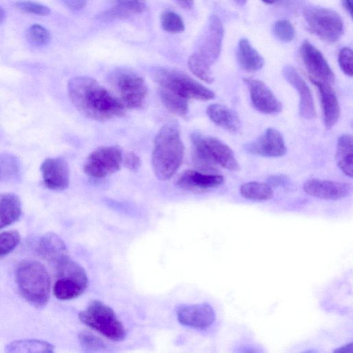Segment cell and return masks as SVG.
I'll use <instances>...</instances> for the list:
<instances>
[{"label":"cell","instance_id":"6da1fadb","mask_svg":"<svg viewBox=\"0 0 353 353\" xmlns=\"http://www.w3.org/2000/svg\"><path fill=\"white\" fill-rule=\"evenodd\" d=\"M68 92L73 105L88 118L104 121L124 114L125 107L119 99L91 77L71 79Z\"/></svg>","mask_w":353,"mask_h":353},{"label":"cell","instance_id":"7a4b0ae2","mask_svg":"<svg viewBox=\"0 0 353 353\" xmlns=\"http://www.w3.org/2000/svg\"><path fill=\"white\" fill-rule=\"evenodd\" d=\"M184 145L177 122L165 123L158 132L152 154V165L156 176L165 181L170 179L183 161Z\"/></svg>","mask_w":353,"mask_h":353},{"label":"cell","instance_id":"3957f363","mask_svg":"<svg viewBox=\"0 0 353 353\" xmlns=\"http://www.w3.org/2000/svg\"><path fill=\"white\" fill-rule=\"evenodd\" d=\"M16 281L21 296L36 307H43L48 302L50 278L46 267L39 261L21 262L16 272Z\"/></svg>","mask_w":353,"mask_h":353},{"label":"cell","instance_id":"277c9868","mask_svg":"<svg viewBox=\"0 0 353 353\" xmlns=\"http://www.w3.org/2000/svg\"><path fill=\"white\" fill-rule=\"evenodd\" d=\"M80 321L106 338L120 341L125 339L126 332L114 311L104 303L94 300L85 310L79 314Z\"/></svg>","mask_w":353,"mask_h":353},{"label":"cell","instance_id":"5b68a950","mask_svg":"<svg viewBox=\"0 0 353 353\" xmlns=\"http://www.w3.org/2000/svg\"><path fill=\"white\" fill-rule=\"evenodd\" d=\"M154 79L161 88L167 89L186 99L201 101L213 99L214 93L181 71L160 68L154 72Z\"/></svg>","mask_w":353,"mask_h":353},{"label":"cell","instance_id":"8992f818","mask_svg":"<svg viewBox=\"0 0 353 353\" xmlns=\"http://www.w3.org/2000/svg\"><path fill=\"white\" fill-rule=\"evenodd\" d=\"M109 81L124 107L137 109L144 105L148 93L147 85L136 72L126 68H117L110 74Z\"/></svg>","mask_w":353,"mask_h":353},{"label":"cell","instance_id":"52a82bcc","mask_svg":"<svg viewBox=\"0 0 353 353\" xmlns=\"http://www.w3.org/2000/svg\"><path fill=\"white\" fill-rule=\"evenodd\" d=\"M57 280L53 293L59 300L66 301L81 295L88 285L85 269L76 261L68 257L57 266Z\"/></svg>","mask_w":353,"mask_h":353},{"label":"cell","instance_id":"ba28073f","mask_svg":"<svg viewBox=\"0 0 353 353\" xmlns=\"http://www.w3.org/2000/svg\"><path fill=\"white\" fill-rule=\"evenodd\" d=\"M304 17L310 30L324 41L336 42L343 33V21L332 9L308 7L304 11Z\"/></svg>","mask_w":353,"mask_h":353},{"label":"cell","instance_id":"9c48e42d","mask_svg":"<svg viewBox=\"0 0 353 353\" xmlns=\"http://www.w3.org/2000/svg\"><path fill=\"white\" fill-rule=\"evenodd\" d=\"M122 161L123 154L120 148L115 145L101 146L88 155L83 170L92 177L103 178L118 171Z\"/></svg>","mask_w":353,"mask_h":353},{"label":"cell","instance_id":"30bf717a","mask_svg":"<svg viewBox=\"0 0 353 353\" xmlns=\"http://www.w3.org/2000/svg\"><path fill=\"white\" fill-rule=\"evenodd\" d=\"M223 33L221 19L216 15L210 17L199 39L197 51L195 52L212 65L221 53Z\"/></svg>","mask_w":353,"mask_h":353},{"label":"cell","instance_id":"8fae6325","mask_svg":"<svg viewBox=\"0 0 353 353\" xmlns=\"http://www.w3.org/2000/svg\"><path fill=\"white\" fill-rule=\"evenodd\" d=\"M303 62L310 74V78L331 84L334 74L323 54L310 42L305 40L300 48Z\"/></svg>","mask_w":353,"mask_h":353},{"label":"cell","instance_id":"7c38bea8","mask_svg":"<svg viewBox=\"0 0 353 353\" xmlns=\"http://www.w3.org/2000/svg\"><path fill=\"white\" fill-rule=\"evenodd\" d=\"M176 313L180 323L201 330L209 327L216 318L213 307L208 303L181 305L178 307Z\"/></svg>","mask_w":353,"mask_h":353},{"label":"cell","instance_id":"4fadbf2b","mask_svg":"<svg viewBox=\"0 0 353 353\" xmlns=\"http://www.w3.org/2000/svg\"><path fill=\"white\" fill-rule=\"evenodd\" d=\"M44 185L52 190L66 189L70 183V171L67 161L62 157L47 158L40 166Z\"/></svg>","mask_w":353,"mask_h":353},{"label":"cell","instance_id":"5bb4252c","mask_svg":"<svg viewBox=\"0 0 353 353\" xmlns=\"http://www.w3.org/2000/svg\"><path fill=\"white\" fill-rule=\"evenodd\" d=\"M243 81L249 88L252 103L258 111L270 114L282 110V103L265 83L252 78Z\"/></svg>","mask_w":353,"mask_h":353},{"label":"cell","instance_id":"9a60e30c","mask_svg":"<svg viewBox=\"0 0 353 353\" xmlns=\"http://www.w3.org/2000/svg\"><path fill=\"white\" fill-rule=\"evenodd\" d=\"M244 148L249 153L265 157H282L286 152L282 134L272 128L266 129L260 137Z\"/></svg>","mask_w":353,"mask_h":353},{"label":"cell","instance_id":"2e32d148","mask_svg":"<svg viewBox=\"0 0 353 353\" xmlns=\"http://www.w3.org/2000/svg\"><path fill=\"white\" fill-rule=\"evenodd\" d=\"M284 79L296 90L299 95V114L305 119H311L316 116L313 97L306 82L296 70L290 65H285L282 70Z\"/></svg>","mask_w":353,"mask_h":353},{"label":"cell","instance_id":"e0dca14e","mask_svg":"<svg viewBox=\"0 0 353 353\" xmlns=\"http://www.w3.org/2000/svg\"><path fill=\"white\" fill-rule=\"evenodd\" d=\"M303 190L314 197L338 200L348 196L351 193L352 186L344 182L312 179L304 183Z\"/></svg>","mask_w":353,"mask_h":353},{"label":"cell","instance_id":"ac0fdd59","mask_svg":"<svg viewBox=\"0 0 353 353\" xmlns=\"http://www.w3.org/2000/svg\"><path fill=\"white\" fill-rule=\"evenodd\" d=\"M310 80L319 92L324 125L327 129H330L336 123L340 117V106L336 93L330 84L312 78Z\"/></svg>","mask_w":353,"mask_h":353},{"label":"cell","instance_id":"d6986e66","mask_svg":"<svg viewBox=\"0 0 353 353\" xmlns=\"http://www.w3.org/2000/svg\"><path fill=\"white\" fill-rule=\"evenodd\" d=\"M37 249L39 254L54 267L69 257L65 243L53 232H48L40 239Z\"/></svg>","mask_w":353,"mask_h":353},{"label":"cell","instance_id":"ffe728a7","mask_svg":"<svg viewBox=\"0 0 353 353\" xmlns=\"http://www.w3.org/2000/svg\"><path fill=\"white\" fill-rule=\"evenodd\" d=\"M223 181L224 178L219 174L187 170L178 178L176 184L188 190H203L217 187Z\"/></svg>","mask_w":353,"mask_h":353},{"label":"cell","instance_id":"44dd1931","mask_svg":"<svg viewBox=\"0 0 353 353\" xmlns=\"http://www.w3.org/2000/svg\"><path fill=\"white\" fill-rule=\"evenodd\" d=\"M145 8V0H110L109 6L98 17L105 21L123 19L141 13Z\"/></svg>","mask_w":353,"mask_h":353},{"label":"cell","instance_id":"7402d4cb","mask_svg":"<svg viewBox=\"0 0 353 353\" xmlns=\"http://www.w3.org/2000/svg\"><path fill=\"white\" fill-rule=\"evenodd\" d=\"M203 141L210 155L218 165L230 171L240 170L234 152L228 145L210 136L203 135Z\"/></svg>","mask_w":353,"mask_h":353},{"label":"cell","instance_id":"603a6c76","mask_svg":"<svg viewBox=\"0 0 353 353\" xmlns=\"http://www.w3.org/2000/svg\"><path fill=\"white\" fill-rule=\"evenodd\" d=\"M206 114L214 123L225 130L236 132L240 128L241 122L236 113L224 105L210 104Z\"/></svg>","mask_w":353,"mask_h":353},{"label":"cell","instance_id":"cb8c5ba5","mask_svg":"<svg viewBox=\"0 0 353 353\" xmlns=\"http://www.w3.org/2000/svg\"><path fill=\"white\" fill-rule=\"evenodd\" d=\"M193 148V160L196 166L202 172L207 173L216 172L218 164L210 155L203 141V134L198 131L191 134Z\"/></svg>","mask_w":353,"mask_h":353},{"label":"cell","instance_id":"d4e9b609","mask_svg":"<svg viewBox=\"0 0 353 353\" xmlns=\"http://www.w3.org/2000/svg\"><path fill=\"white\" fill-rule=\"evenodd\" d=\"M237 61L241 68L248 72L260 70L264 64V59L254 49L247 39H241L236 50Z\"/></svg>","mask_w":353,"mask_h":353},{"label":"cell","instance_id":"484cf974","mask_svg":"<svg viewBox=\"0 0 353 353\" xmlns=\"http://www.w3.org/2000/svg\"><path fill=\"white\" fill-rule=\"evenodd\" d=\"M21 214V203L17 195L0 194V229L17 221Z\"/></svg>","mask_w":353,"mask_h":353},{"label":"cell","instance_id":"4316f807","mask_svg":"<svg viewBox=\"0 0 353 353\" xmlns=\"http://www.w3.org/2000/svg\"><path fill=\"white\" fill-rule=\"evenodd\" d=\"M353 143L349 134H341L337 141L336 160L338 167L347 176L353 175Z\"/></svg>","mask_w":353,"mask_h":353},{"label":"cell","instance_id":"83f0119b","mask_svg":"<svg viewBox=\"0 0 353 353\" xmlns=\"http://www.w3.org/2000/svg\"><path fill=\"white\" fill-rule=\"evenodd\" d=\"M5 350L8 352H53L54 346L43 341L23 339L8 344Z\"/></svg>","mask_w":353,"mask_h":353},{"label":"cell","instance_id":"f1b7e54d","mask_svg":"<svg viewBox=\"0 0 353 353\" xmlns=\"http://www.w3.org/2000/svg\"><path fill=\"white\" fill-rule=\"evenodd\" d=\"M240 193L244 198L253 201H266L272 198L274 192L268 183L256 181L248 182L240 188Z\"/></svg>","mask_w":353,"mask_h":353},{"label":"cell","instance_id":"f546056e","mask_svg":"<svg viewBox=\"0 0 353 353\" xmlns=\"http://www.w3.org/2000/svg\"><path fill=\"white\" fill-rule=\"evenodd\" d=\"M159 96L163 105L172 113L184 116L188 112V99L163 88L159 90Z\"/></svg>","mask_w":353,"mask_h":353},{"label":"cell","instance_id":"4dcf8cb0","mask_svg":"<svg viewBox=\"0 0 353 353\" xmlns=\"http://www.w3.org/2000/svg\"><path fill=\"white\" fill-rule=\"evenodd\" d=\"M188 67L191 72L201 80L210 83L214 81V77L210 64L198 53L194 52L188 59Z\"/></svg>","mask_w":353,"mask_h":353},{"label":"cell","instance_id":"1f68e13d","mask_svg":"<svg viewBox=\"0 0 353 353\" xmlns=\"http://www.w3.org/2000/svg\"><path fill=\"white\" fill-rule=\"evenodd\" d=\"M160 21L162 28L168 32L177 33L185 30L183 19L173 11L163 12L161 15Z\"/></svg>","mask_w":353,"mask_h":353},{"label":"cell","instance_id":"d6a6232c","mask_svg":"<svg viewBox=\"0 0 353 353\" xmlns=\"http://www.w3.org/2000/svg\"><path fill=\"white\" fill-rule=\"evenodd\" d=\"M26 38L32 45L42 46L46 45L50 41V34L43 26L33 24L28 28Z\"/></svg>","mask_w":353,"mask_h":353},{"label":"cell","instance_id":"836d02e7","mask_svg":"<svg viewBox=\"0 0 353 353\" xmlns=\"http://www.w3.org/2000/svg\"><path fill=\"white\" fill-rule=\"evenodd\" d=\"M274 35L283 42H290L295 37L296 32L292 24L287 20H279L272 26Z\"/></svg>","mask_w":353,"mask_h":353},{"label":"cell","instance_id":"e575fe53","mask_svg":"<svg viewBox=\"0 0 353 353\" xmlns=\"http://www.w3.org/2000/svg\"><path fill=\"white\" fill-rule=\"evenodd\" d=\"M20 235L16 230L0 233V257L12 252L19 243Z\"/></svg>","mask_w":353,"mask_h":353},{"label":"cell","instance_id":"d590c367","mask_svg":"<svg viewBox=\"0 0 353 353\" xmlns=\"http://www.w3.org/2000/svg\"><path fill=\"white\" fill-rule=\"evenodd\" d=\"M78 337L81 346L87 351H102L106 347L103 341L90 332L81 331Z\"/></svg>","mask_w":353,"mask_h":353},{"label":"cell","instance_id":"8d00e7d4","mask_svg":"<svg viewBox=\"0 0 353 353\" xmlns=\"http://www.w3.org/2000/svg\"><path fill=\"white\" fill-rule=\"evenodd\" d=\"M19 10L37 16H47L50 13V9L41 3L32 1H20L14 3Z\"/></svg>","mask_w":353,"mask_h":353},{"label":"cell","instance_id":"74e56055","mask_svg":"<svg viewBox=\"0 0 353 353\" xmlns=\"http://www.w3.org/2000/svg\"><path fill=\"white\" fill-rule=\"evenodd\" d=\"M339 64L341 70L349 77L353 73V53L352 50L347 47L340 50L338 56Z\"/></svg>","mask_w":353,"mask_h":353},{"label":"cell","instance_id":"f35d334b","mask_svg":"<svg viewBox=\"0 0 353 353\" xmlns=\"http://www.w3.org/2000/svg\"><path fill=\"white\" fill-rule=\"evenodd\" d=\"M125 167L130 171L137 172L141 166V159L139 157L133 152H128L124 159Z\"/></svg>","mask_w":353,"mask_h":353},{"label":"cell","instance_id":"ab89813d","mask_svg":"<svg viewBox=\"0 0 353 353\" xmlns=\"http://www.w3.org/2000/svg\"><path fill=\"white\" fill-rule=\"evenodd\" d=\"M64 6L70 10H79L83 8L87 0H60Z\"/></svg>","mask_w":353,"mask_h":353},{"label":"cell","instance_id":"60d3db41","mask_svg":"<svg viewBox=\"0 0 353 353\" xmlns=\"http://www.w3.org/2000/svg\"><path fill=\"white\" fill-rule=\"evenodd\" d=\"M287 181V177L283 174L272 175L268 179V184L272 186H276L283 184Z\"/></svg>","mask_w":353,"mask_h":353},{"label":"cell","instance_id":"b9f144b4","mask_svg":"<svg viewBox=\"0 0 353 353\" xmlns=\"http://www.w3.org/2000/svg\"><path fill=\"white\" fill-rule=\"evenodd\" d=\"M334 352L338 353H352L353 352V343L350 342L345 345L338 347L334 350Z\"/></svg>","mask_w":353,"mask_h":353},{"label":"cell","instance_id":"7bdbcfd3","mask_svg":"<svg viewBox=\"0 0 353 353\" xmlns=\"http://www.w3.org/2000/svg\"><path fill=\"white\" fill-rule=\"evenodd\" d=\"M181 8L190 10L194 6V0H174Z\"/></svg>","mask_w":353,"mask_h":353},{"label":"cell","instance_id":"ee69618b","mask_svg":"<svg viewBox=\"0 0 353 353\" xmlns=\"http://www.w3.org/2000/svg\"><path fill=\"white\" fill-rule=\"evenodd\" d=\"M343 4L345 10L352 15V0H343Z\"/></svg>","mask_w":353,"mask_h":353},{"label":"cell","instance_id":"f6af8a7d","mask_svg":"<svg viewBox=\"0 0 353 353\" xmlns=\"http://www.w3.org/2000/svg\"><path fill=\"white\" fill-rule=\"evenodd\" d=\"M236 3L240 5V6H243L246 2H247V0H233Z\"/></svg>","mask_w":353,"mask_h":353},{"label":"cell","instance_id":"bcb514c9","mask_svg":"<svg viewBox=\"0 0 353 353\" xmlns=\"http://www.w3.org/2000/svg\"><path fill=\"white\" fill-rule=\"evenodd\" d=\"M262 1L267 4H272L275 2L276 0H262Z\"/></svg>","mask_w":353,"mask_h":353}]
</instances>
